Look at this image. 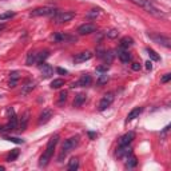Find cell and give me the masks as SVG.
Here are the masks:
<instances>
[{
  "label": "cell",
  "mask_w": 171,
  "mask_h": 171,
  "mask_svg": "<svg viewBox=\"0 0 171 171\" xmlns=\"http://www.w3.org/2000/svg\"><path fill=\"white\" fill-rule=\"evenodd\" d=\"M87 99V96H86V94H78V95L75 96V99H74V107H80L83 103L86 102Z\"/></svg>",
  "instance_id": "ffe728a7"
},
{
  "label": "cell",
  "mask_w": 171,
  "mask_h": 171,
  "mask_svg": "<svg viewBox=\"0 0 171 171\" xmlns=\"http://www.w3.org/2000/svg\"><path fill=\"white\" fill-rule=\"evenodd\" d=\"M147 54H148V56H150L152 60H155V61H158V60H159V55L155 52L154 50H151V48H147Z\"/></svg>",
  "instance_id": "f546056e"
},
{
  "label": "cell",
  "mask_w": 171,
  "mask_h": 171,
  "mask_svg": "<svg viewBox=\"0 0 171 171\" xmlns=\"http://www.w3.org/2000/svg\"><path fill=\"white\" fill-rule=\"evenodd\" d=\"M28 121H30V112H25V114L21 116V122H20V130L21 131H24L25 128H27V123Z\"/></svg>",
  "instance_id": "cb8c5ba5"
},
{
  "label": "cell",
  "mask_w": 171,
  "mask_h": 171,
  "mask_svg": "<svg viewBox=\"0 0 171 171\" xmlns=\"http://www.w3.org/2000/svg\"><path fill=\"white\" fill-rule=\"evenodd\" d=\"M131 68H132L134 71H139L140 68H142V65H140L139 63H136V61H135V63H132V64H131Z\"/></svg>",
  "instance_id": "f35d334b"
},
{
  "label": "cell",
  "mask_w": 171,
  "mask_h": 171,
  "mask_svg": "<svg viewBox=\"0 0 171 171\" xmlns=\"http://www.w3.org/2000/svg\"><path fill=\"white\" fill-rule=\"evenodd\" d=\"M40 72H42V76L43 78H50L51 75L54 74V68L51 67L50 64H47V63H44V61H43V63L40 64Z\"/></svg>",
  "instance_id": "9a60e30c"
},
{
  "label": "cell",
  "mask_w": 171,
  "mask_h": 171,
  "mask_svg": "<svg viewBox=\"0 0 171 171\" xmlns=\"http://www.w3.org/2000/svg\"><path fill=\"white\" fill-rule=\"evenodd\" d=\"M126 167H128V169H132V167H135L138 165V161H136V158L132 154H131L130 156H127L126 158Z\"/></svg>",
  "instance_id": "7402d4cb"
},
{
  "label": "cell",
  "mask_w": 171,
  "mask_h": 171,
  "mask_svg": "<svg viewBox=\"0 0 171 171\" xmlns=\"http://www.w3.org/2000/svg\"><path fill=\"white\" fill-rule=\"evenodd\" d=\"M130 2L134 3V4L138 6V7H140V8H143L146 12H148L150 15L155 16V17H166V13H163L162 11H159L150 0H130Z\"/></svg>",
  "instance_id": "7a4b0ae2"
},
{
  "label": "cell",
  "mask_w": 171,
  "mask_h": 171,
  "mask_svg": "<svg viewBox=\"0 0 171 171\" xmlns=\"http://www.w3.org/2000/svg\"><path fill=\"white\" fill-rule=\"evenodd\" d=\"M58 142H59V135H58V134H56V135H54L48 140L47 147H46V151L43 152V155L40 156V161H39V166H40V167H46L50 163L51 158H52V155H54V150H55Z\"/></svg>",
  "instance_id": "6da1fadb"
},
{
  "label": "cell",
  "mask_w": 171,
  "mask_h": 171,
  "mask_svg": "<svg viewBox=\"0 0 171 171\" xmlns=\"http://www.w3.org/2000/svg\"><path fill=\"white\" fill-rule=\"evenodd\" d=\"M6 28V24H0V31H3Z\"/></svg>",
  "instance_id": "7bdbcfd3"
},
{
  "label": "cell",
  "mask_w": 171,
  "mask_h": 171,
  "mask_svg": "<svg viewBox=\"0 0 171 171\" xmlns=\"http://www.w3.org/2000/svg\"><path fill=\"white\" fill-rule=\"evenodd\" d=\"M91 82H92V78H91L90 75H82L80 78H79V80H76L74 83H71V88H75V87H86V86H90Z\"/></svg>",
  "instance_id": "52a82bcc"
},
{
  "label": "cell",
  "mask_w": 171,
  "mask_h": 171,
  "mask_svg": "<svg viewBox=\"0 0 171 171\" xmlns=\"http://www.w3.org/2000/svg\"><path fill=\"white\" fill-rule=\"evenodd\" d=\"M17 79H19V72L17 71L11 72V82H17Z\"/></svg>",
  "instance_id": "d590c367"
},
{
  "label": "cell",
  "mask_w": 171,
  "mask_h": 171,
  "mask_svg": "<svg viewBox=\"0 0 171 171\" xmlns=\"http://www.w3.org/2000/svg\"><path fill=\"white\" fill-rule=\"evenodd\" d=\"M8 114H9V121H8V125H7L4 128L6 130H15L17 128V116L15 115V111L13 108H8Z\"/></svg>",
  "instance_id": "9c48e42d"
},
{
  "label": "cell",
  "mask_w": 171,
  "mask_h": 171,
  "mask_svg": "<svg viewBox=\"0 0 171 171\" xmlns=\"http://www.w3.org/2000/svg\"><path fill=\"white\" fill-rule=\"evenodd\" d=\"M54 42H65V40H76L75 38H72V36L70 35H65V34H61V32H58V34H55L52 36Z\"/></svg>",
  "instance_id": "ac0fdd59"
},
{
  "label": "cell",
  "mask_w": 171,
  "mask_h": 171,
  "mask_svg": "<svg viewBox=\"0 0 171 171\" xmlns=\"http://www.w3.org/2000/svg\"><path fill=\"white\" fill-rule=\"evenodd\" d=\"M75 16H76V13L74 11H60V12H56L54 15V21L58 24H63V23H67V21L72 20Z\"/></svg>",
  "instance_id": "3957f363"
},
{
  "label": "cell",
  "mask_w": 171,
  "mask_h": 171,
  "mask_svg": "<svg viewBox=\"0 0 171 171\" xmlns=\"http://www.w3.org/2000/svg\"><path fill=\"white\" fill-rule=\"evenodd\" d=\"M131 154H132V148H131L128 144H122V146L118 148V151H116V156H118V158H123V159H126L127 156H130Z\"/></svg>",
  "instance_id": "8fae6325"
},
{
  "label": "cell",
  "mask_w": 171,
  "mask_h": 171,
  "mask_svg": "<svg viewBox=\"0 0 171 171\" xmlns=\"http://www.w3.org/2000/svg\"><path fill=\"white\" fill-rule=\"evenodd\" d=\"M48 56H50L48 51H42V52L36 54V63H43Z\"/></svg>",
  "instance_id": "603a6c76"
},
{
  "label": "cell",
  "mask_w": 171,
  "mask_h": 171,
  "mask_svg": "<svg viewBox=\"0 0 171 171\" xmlns=\"http://www.w3.org/2000/svg\"><path fill=\"white\" fill-rule=\"evenodd\" d=\"M88 135H90L91 139H92V138H95V136H96V134H95V132H88Z\"/></svg>",
  "instance_id": "b9f144b4"
},
{
  "label": "cell",
  "mask_w": 171,
  "mask_h": 171,
  "mask_svg": "<svg viewBox=\"0 0 171 171\" xmlns=\"http://www.w3.org/2000/svg\"><path fill=\"white\" fill-rule=\"evenodd\" d=\"M118 56H119V60L122 61V63L127 64L128 61H131V54L128 52L127 50H122L118 52Z\"/></svg>",
  "instance_id": "d6986e66"
},
{
  "label": "cell",
  "mask_w": 171,
  "mask_h": 171,
  "mask_svg": "<svg viewBox=\"0 0 171 171\" xmlns=\"http://www.w3.org/2000/svg\"><path fill=\"white\" fill-rule=\"evenodd\" d=\"M151 39L155 43H158V44L166 47V48H170V47H171V40H170V38H167V36H163V35H151Z\"/></svg>",
  "instance_id": "30bf717a"
},
{
  "label": "cell",
  "mask_w": 171,
  "mask_h": 171,
  "mask_svg": "<svg viewBox=\"0 0 171 171\" xmlns=\"http://www.w3.org/2000/svg\"><path fill=\"white\" fill-rule=\"evenodd\" d=\"M132 43H134V40H132V38H128V36H126V38H123L122 40H121V48L122 50H128V47H131L132 46Z\"/></svg>",
  "instance_id": "44dd1931"
},
{
  "label": "cell",
  "mask_w": 171,
  "mask_h": 171,
  "mask_svg": "<svg viewBox=\"0 0 171 171\" xmlns=\"http://www.w3.org/2000/svg\"><path fill=\"white\" fill-rule=\"evenodd\" d=\"M61 86H64V80H63V79H54L52 83H51V88H54V90L60 88Z\"/></svg>",
  "instance_id": "83f0119b"
},
{
  "label": "cell",
  "mask_w": 171,
  "mask_h": 171,
  "mask_svg": "<svg viewBox=\"0 0 171 171\" xmlns=\"http://www.w3.org/2000/svg\"><path fill=\"white\" fill-rule=\"evenodd\" d=\"M79 144V136H71L67 140H64L63 146H61V155H65L67 152L75 150V147Z\"/></svg>",
  "instance_id": "277c9868"
},
{
  "label": "cell",
  "mask_w": 171,
  "mask_h": 171,
  "mask_svg": "<svg viewBox=\"0 0 171 171\" xmlns=\"http://www.w3.org/2000/svg\"><path fill=\"white\" fill-rule=\"evenodd\" d=\"M107 82H108V76L106 74L100 75V78L98 79V84H104V83H107Z\"/></svg>",
  "instance_id": "d6a6232c"
},
{
  "label": "cell",
  "mask_w": 171,
  "mask_h": 171,
  "mask_svg": "<svg viewBox=\"0 0 171 171\" xmlns=\"http://www.w3.org/2000/svg\"><path fill=\"white\" fill-rule=\"evenodd\" d=\"M79 169V161L78 158H72L70 163H68V171H75Z\"/></svg>",
  "instance_id": "d4e9b609"
},
{
  "label": "cell",
  "mask_w": 171,
  "mask_h": 171,
  "mask_svg": "<svg viewBox=\"0 0 171 171\" xmlns=\"http://www.w3.org/2000/svg\"><path fill=\"white\" fill-rule=\"evenodd\" d=\"M98 15H99V9H91V12L87 16L91 17V19H94V17H96Z\"/></svg>",
  "instance_id": "8d00e7d4"
},
{
  "label": "cell",
  "mask_w": 171,
  "mask_h": 171,
  "mask_svg": "<svg viewBox=\"0 0 171 171\" xmlns=\"http://www.w3.org/2000/svg\"><path fill=\"white\" fill-rule=\"evenodd\" d=\"M108 68H110V65H108V64H104V65H99V67L96 68V71H98V72H107Z\"/></svg>",
  "instance_id": "e575fe53"
},
{
  "label": "cell",
  "mask_w": 171,
  "mask_h": 171,
  "mask_svg": "<svg viewBox=\"0 0 171 171\" xmlns=\"http://www.w3.org/2000/svg\"><path fill=\"white\" fill-rule=\"evenodd\" d=\"M25 63H27V65H32L36 63V52H31L27 55V60H25Z\"/></svg>",
  "instance_id": "484cf974"
},
{
  "label": "cell",
  "mask_w": 171,
  "mask_h": 171,
  "mask_svg": "<svg viewBox=\"0 0 171 171\" xmlns=\"http://www.w3.org/2000/svg\"><path fill=\"white\" fill-rule=\"evenodd\" d=\"M36 83L34 80H27L24 83V86L21 87V95H27V94H30L32 90L35 88Z\"/></svg>",
  "instance_id": "e0dca14e"
},
{
  "label": "cell",
  "mask_w": 171,
  "mask_h": 171,
  "mask_svg": "<svg viewBox=\"0 0 171 171\" xmlns=\"http://www.w3.org/2000/svg\"><path fill=\"white\" fill-rule=\"evenodd\" d=\"M118 35H119V31H118V30H115V28H112V30H110V31L107 32V38H110V39L118 38Z\"/></svg>",
  "instance_id": "4dcf8cb0"
},
{
  "label": "cell",
  "mask_w": 171,
  "mask_h": 171,
  "mask_svg": "<svg viewBox=\"0 0 171 171\" xmlns=\"http://www.w3.org/2000/svg\"><path fill=\"white\" fill-rule=\"evenodd\" d=\"M13 16H15V12L7 11V12L0 13V20H7V19H11V17H13Z\"/></svg>",
  "instance_id": "f1b7e54d"
},
{
  "label": "cell",
  "mask_w": 171,
  "mask_h": 171,
  "mask_svg": "<svg viewBox=\"0 0 171 171\" xmlns=\"http://www.w3.org/2000/svg\"><path fill=\"white\" fill-rule=\"evenodd\" d=\"M150 2H152V0H150Z\"/></svg>",
  "instance_id": "f6af8a7d"
},
{
  "label": "cell",
  "mask_w": 171,
  "mask_h": 171,
  "mask_svg": "<svg viewBox=\"0 0 171 171\" xmlns=\"http://www.w3.org/2000/svg\"><path fill=\"white\" fill-rule=\"evenodd\" d=\"M56 71H58V74H60V75H65L67 74V70H64V68H56Z\"/></svg>",
  "instance_id": "ab89813d"
},
{
  "label": "cell",
  "mask_w": 171,
  "mask_h": 171,
  "mask_svg": "<svg viewBox=\"0 0 171 171\" xmlns=\"http://www.w3.org/2000/svg\"><path fill=\"white\" fill-rule=\"evenodd\" d=\"M170 80H171V74L163 75V76H162V79H161V82H162V83H167V82H170Z\"/></svg>",
  "instance_id": "74e56055"
},
{
  "label": "cell",
  "mask_w": 171,
  "mask_h": 171,
  "mask_svg": "<svg viewBox=\"0 0 171 171\" xmlns=\"http://www.w3.org/2000/svg\"><path fill=\"white\" fill-rule=\"evenodd\" d=\"M3 170H4V167H3V166H0V171H3Z\"/></svg>",
  "instance_id": "ee69618b"
},
{
  "label": "cell",
  "mask_w": 171,
  "mask_h": 171,
  "mask_svg": "<svg viewBox=\"0 0 171 171\" xmlns=\"http://www.w3.org/2000/svg\"><path fill=\"white\" fill-rule=\"evenodd\" d=\"M91 58H92V52H90V51H83V52L76 54L74 58V61L75 63H83V61L90 60Z\"/></svg>",
  "instance_id": "7c38bea8"
},
{
  "label": "cell",
  "mask_w": 171,
  "mask_h": 171,
  "mask_svg": "<svg viewBox=\"0 0 171 171\" xmlns=\"http://www.w3.org/2000/svg\"><path fill=\"white\" fill-rule=\"evenodd\" d=\"M58 11L52 7H40V8H36L31 12V16L38 17V16H54Z\"/></svg>",
  "instance_id": "5b68a950"
},
{
  "label": "cell",
  "mask_w": 171,
  "mask_h": 171,
  "mask_svg": "<svg viewBox=\"0 0 171 171\" xmlns=\"http://www.w3.org/2000/svg\"><path fill=\"white\" fill-rule=\"evenodd\" d=\"M142 111H143V108L142 107H135V108H132L130 112H128V115H127V118H126V123H128V122H132L135 118H138L140 114H142Z\"/></svg>",
  "instance_id": "2e32d148"
},
{
  "label": "cell",
  "mask_w": 171,
  "mask_h": 171,
  "mask_svg": "<svg viewBox=\"0 0 171 171\" xmlns=\"http://www.w3.org/2000/svg\"><path fill=\"white\" fill-rule=\"evenodd\" d=\"M19 154H20V151L17 150V148H15V150H12L8 154V156H7V162H12V161H15V159L19 156Z\"/></svg>",
  "instance_id": "4316f807"
},
{
  "label": "cell",
  "mask_w": 171,
  "mask_h": 171,
  "mask_svg": "<svg viewBox=\"0 0 171 171\" xmlns=\"http://www.w3.org/2000/svg\"><path fill=\"white\" fill-rule=\"evenodd\" d=\"M65 100H67V91H61L59 94V104H61Z\"/></svg>",
  "instance_id": "1f68e13d"
},
{
  "label": "cell",
  "mask_w": 171,
  "mask_h": 171,
  "mask_svg": "<svg viewBox=\"0 0 171 171\" xmlns=\"http://www.w3.org/2000/svg\"><path fill=\"white\" fill-rule=\"evenodd\" d=\"M114 99H115V96H114V94L112 92L106 94V95L102 98V100L99 102V106H98L99 111H104L107 107H110L112 104V102H114Z\"/></svg>",
  "instance_id": "8992f818"
},
{
  "label": "cell",
  "mask_w": 171,
  "mask_h": 171,
  "mask_svg": "<svg viewBox=\"0 0 171 171\" xmlns=\"http://www.w3.org/2000/svg\"><path fill=\"white\" fill-rule=\"evenodd\" d=\"M96 31V25L94 23H84L78 28V34L79 35H90L92 32Z\"/></svg>",
  "instance_id": "ba28073f"
},
{
  "label": "cell",
  "mask_w": 171,
  "mask_h": 171,
  "mask_svg": "<svg viewBox=\"0 0 171 171\" xmlns=\"http://www.w3.org/2000/svg\"><path fill=\"white\" fill-rule=\"evenodd\" d=\"M146 68H147V70H151V68H152L151 60H147V61H146Z\"/></svg>",
  "instance_id": "60d3db41"
},
{
  "label": "cell",
  "mask_w": 171,
  "mask_h": 171,
  "mask_svg": "<svg viewBox=\"0 0 171 171\" xmlns=\"http://www.w3.org/2000/svg\"><path fill=\"white\" fill-rule=\"evenodd\" d=\"M51 118H52V110H50V108L43 110L42 114L39 115V125H44V123L48 122Z\"/></svg>",
  "instance_id": "4fadbf2b"
},
{
  "label": "cell",
  "mask_w": 171,
  "mask_h": 171,
  "mask_svg": "<svg viewBox=\"0 0 171 171\" xmlns=\"http://www.w3.org/2000/svg\"><path fill=\"white\" fill-rule=\"evenodd\" d=\"M6 139H7V140H9V142H13V143H17V144L24 143V140H23V139H19V138H13V136H7Z\"/></svg>",
  "instance_id": "836d02e7"
},
{
  "label": "cell",
  "mask_w": 171,
  "mask_h": 171,
  "mask_svg": "<svg viewBox=\"0 0 171 171\" xmlns=\"http://www.w3.org/2000/svg\"><path fill=\"white\" fill-rule=\"evenodd\" d=\"M135 139V132L134 131H128V132H126L123 136H121V139H119V144H130L131 142Z\"/></svg>",
  "instance_id": "5bb4252c"
}]
</instances>
